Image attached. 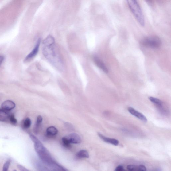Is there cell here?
Returning a JSON list of instances; mask_svg holds the SVG:
<instances>
[{
    "label": "cell",
    "instance_id": "cell-1",
    "mask_svg": "<svg viewBox=\"0 0 171 171\" xmlns=\"http://www.w3.org/2000/svg\"><path fill=\"white\" fill-rule=\"evenodd\" d=\"M42 51L45 58L56 69L62 70L64 68L63 61L54 37L48 36L43 42Z\"/></svg>",
    "mask_w": 171,
    "mask_h": 171
},
{
    "label": "cell",
    "instance_id": "cell-2",
    "mask_svg": "<svg viewBox=\"0 0 171 171\" xmlns=\"http://www.w3.org/2000/svg\"><path fill=\"white\" fill-rule=\"evenodd\" d=\"M30 137L34 143L35 150L41 161L51 170H67L54 160L50 153L35 135L30 134Z\"/></svg>",
    "mask_w": 171,
    "mask_h": 171
},
{
    "label": "cell",
    "instance_id": "cell-3",
    "mask_svg": "<svg viewBox=\"0 0 171 171\" xmlns=\"http://www.w3.org/2000/svg\"><path fill=\"white\" fill-rule=\"evenodd\" d=\"M132 13L138 23L142 26L145 25V18L137 0H127Z\"/></svg>",
    "mask_w": 171,
    "mask_h": 171
},
{
    "label": "cell",
    "instance_id": "cell-4",
    "mask_svg": "<svg viewBox=\"0 0 171 171\" xmlns=\"http://www.w3.org/2000/svg\"><path fill=\"white\" fill-rule=\"evenodd\" d=\"M142 44L147 47L157 49L161 46V41L157 37L151 36L144 38L142 41Z\"/></svg>",
    "mask_w": 171,
    "mask_h": 171
},
{
    "label": "cell",
    "instance_id": "cell-5",
    "mask_svg": "<svg viewBox=\"0 0 171 171\" xmlns=\"http://www.w3.org/2000/svg\"><path fill=\"white\" fill-rule=\"evenodd\" d=\"M41 42V39L39 38L38 40L36 46L28 55L26 56L25 60L26 61L31 60L37 54Z\"/></svg>",
    "mask_w": 171,
    "mask_h": 171
},
{
    "label": "cell",
    "instance_id": "cell-6",
    "mask_svg": "<svg viewBox=\"0 0 171 171\" xmlns=\"http://www.w3.org/2000/svg\"><path fill=\"white\" fill-rule=\"evenodd\" d=\"M128 110L129 112L133 115L135 116L137 118L144 122H147V119L146 117L142 113H140L131 107L128 108Z\"/></svg>",
    "mask_w": 171,
    "mask_h": 171
},
{
    "label": "cell",
    "instance_id": "cell-7",
    "mask_svg": "<svg viewBox=\"0 0 171 171\" xmlns=\"http://www.w3.org/2000/svg\"><path fill=\"white\" fill-rule=\"evenodd\" d=\"M66 137L71 143L78 144L80 143L81 142V139L80 136L75 133L71 134Z\"/></svg>",
    "mask_w": 171,
    "mask_h": 171
},
{
    "label": "cell",
    "instance_id": "cell-8",
    "mask_svg": "<svg viewBox=\"0 0 171 171\" xmlns=\"http://www.w3.org/2000/svg\"><path fill=\"white\" fill-rule=\"evenodd\" d=\"M98 135L102 140L106 143L111 144L115 146L118 145L119 144V141L117 139L106 137L100 133H98Z\"/></svg>",
    "mask_w": 171,
    "mask_h": 171
},
{
    "label": "cell",
    "instance_id": "cell-9",
    "mask_svg": "<svg viewBox=\"0 0 171 171\" xmlns=\"http://www.w3.org/2000/svg\"><path fill=\"white\" fill-rule=\"evenodd\" d=\"M94 61L97 66L103 71L105 73L107 74L108 73V70L107 67L106 66L104 63L98 57L95 56L94 57Z\"/></svg>",
    "mask_w": 171,
    "mask_h": 171
},
{
    "label": "cell",
    "instance_id": "cell-10",
    "mask_svg": "<svg viewBox=\"0 0 171 171\" xmlns=\"http://www.w3.org/2000/svg\"><path fill=\"white\" fill-rule=\"evenodd\" d=\"M16 107V104L12 101L7 100L4 102L2 104V109L10 111Z\"/></svg>",
    "mask_w": 171,
    "mask_h": 171
},
{
    "label": "cell",
    "instance_id": "cell-11",
    "mask_svg": "<svg viewBox=\"0 0 171 171\" xmlns=\"http://www.w3.org/2000/svg\"><path fill=\"white\" fill-rule=\"evenodd\" d=\"M10 115V111L3 109H0V121L6 122L9 120Z\"/></svg>",
    "mask_w": 171,
    "mask_h": 171
},
{
    "label": "cell",
    "instance_id": "cell-12",
    "mask_svg": "<svg viewBox=\"0 0 171 171\" xmlns=\"http://www.w3.org/2000/svg\"><path fill=\"white\" fill-rule=\"evenodd\" d=\"M127 169L128 170L130 171H146V170L145 166L142 165H129L127 166Z\"/></svg>",
    "mask_w": 171,
    "mask_h": 171
},
{
    "label": "cell",
    "instance_id": "cell-13",
    "mask_svg": "<svg viewBox=\"0 0 171 171\" xmlns=\"http://www.w3.org/2000/svg\"><path fill=\"white\" fill-rule=\"evenodd\" d=\"M76 157L79 159L88 158L89 154L88 151L85 150H81L77 154Z\"/></svg>",
    "mask_w": 171,
    "mask_h": 171
},
{
    "label": "cell",
    "instance_id": "cell-14",
    "mask_svg": "<svg viewBox=\"0 0 171 171\" xmlns=\"http://www.w3.org/2000/svg\"><path fill=\"white\" fill-rule=\"evenodd\" d=\"M58 130L54 126H51L48 127L46 130V134L48 135L54 136L58 134Z\"/></svg>",
    "mask_w": 171,
    "mask_h": 171
},
{
    "label": "cell",
    "instance_id": "cell-15",
    "mask_svg": "<svg viewBox=\"0 0 171 171\" xmlns=\"http://www.w3.org/2000/svg\"><path fill=\"white\" fill-rule=\"evenodd\" d=\"M42 120L43 118L41 116L39 115L37 117L36 123L34 130V131H35L36 133H37L38 132L41 124Z\"/></svg>",
    "mask_w": 171,
    "mask_h": 171
},
{
    "label": "cell",
    "instance_id": "cell-16",
    "mask_svg": "<svg viewBox=\"0 0 171 171\" xmlns=\"http://www.w3.org/2000/svg\"><path fill=\"white\" fill-rule=\"evenodd\" d=\"M31 120L29 118H27L24 120L23 127L25 129H28L31 126Z\"/></svg>",
    "mask_w": 171,
    "mask_h": 171
},
{
    "label": "cell",
    "instance_id": "cell-17",
    "mask_svg": "<svg viewBox=\"0 0 171 171\" xmlns=\"http://www.w3.org/2000/svg\"><path fill=\"white\" fill-rule=\"evenodd\" d=\"M149 99L151 102L154 103V104L159 106H161L162 105V102L158 99L150 97H149Z\"/></svg>",
    "mask_w": 171,
    "mask_h": 171
},
{
    "label": "cell",
    "instance_id": "cell-18",
    "mask_svg": "<svg viewBox=\"0 0 171 171\" xmlns=\"http://www.w3.org/2000/svg\"><path fill=\"white\" fill-rule=\"evenodd\" d=\"M62 141L63 146L66 148H69L71 147V144L69 142V140L65 137L62 139Z\"/></svg>",
    "mask_w": 171,
    "mask_h": 171
},
{
    "label": "cell",
    "instance_id": "cell-19",
    "mask_svg": "<svg viewBox=\"0 0 171 171\" xmlns=\"http://www.w3.org/2000/svg\"><path fill=\"white\" fill-rule=\"evenodd\" d=\"M9 120L10 122L13 124H16L17 122V120L15 118L14 114H11Z\"/></svg>",
    "mask_w": 171,
    "mask_h": 171
},
{
    "label": "cell",
    "instance_id": "cell-20",
    "mask_svg": "<svg viewBox=\"0 0 171 171\" xmlns=\"http://www.w3.org/2000/svg\"><path fill=\"white\" fill-rule=\"evenodd\" d=\"M11 161L8 160L6 161L3 165V170L4 171H7L8 170L10 165Z\"/></svg>",
    "mask_w": 171,
    "mask_h": 171
},
{
    "label": "cell",
    "instance_id": "cell-21",
    "mask_svg": "<svg viewBox=\"0 0 171 171\" xmlns=\"http://www.w3.org/2000/svg\"><path fill=\"white\" fill-rule=\"evenodd\" d=\"M17 168L21 171H27L28 170L26 169L24 167L20 165H17Z\"/></svg>",
    "mask_w": 171,
    "mask_h": 171
},
{
    "label": "cell",
    "instance_id": "cell-22",
    "mask_svg": "<svg viewBox=\"0 0 171 171\" xmlns=\"http://www.w3.org/2000/svg\"><path fill=\"white\" fill-rule=\"evenodd\" d=\"M115 170L116 171H123L125 170L122 166L119 165L117 167Z\"/></svg>",
    "mask_w": 171,
    "mask_h": 171
},
{
    "label": "cell",
    "instance_id": "cell-23",
    "mask_svg": "<svg viewBox=\"0 0 171 171\" xmlns=\"http://www.w3.org/2000/svg\"><path fill=\"white\" fill-rule=\"evenodd\" d=\"M65 126L68 129H70V130H72V129H73V125H72L71 124L69 123H66Z\"/></svg>",
    "mask_w": 171,
    "mask_h": 171
},
{
    "label": "cell",
    "instance_id": "cell-24",
    "mask_svg": "<svg viewBox=\"0 0 171 171\" xmlns=\"http://www.w3.org/2000/svg\"><path fill=\"white\" fill-rule=\"evenodd\" d=\"M5 59V57L3 56H0V66L1 65L2 63Z\"/></svg>",
    "mask_w": 171,
    "mask_h": 171
},
{
    "label": "cell",
    "instance_id": "cell-25",
    "mask_svg": "<svg viewBox=\"0 0 171 171\" xmlns=\"http://www.w3.org/2000/svg\"><path fill=\"white\" fill-rule=\"evenodd\" d=\"M145 1L147 2H149L151 1V0H145Z\"/></svg>",
    "mask_w": 171,
    "mask_h": 171
}]
</instances>
